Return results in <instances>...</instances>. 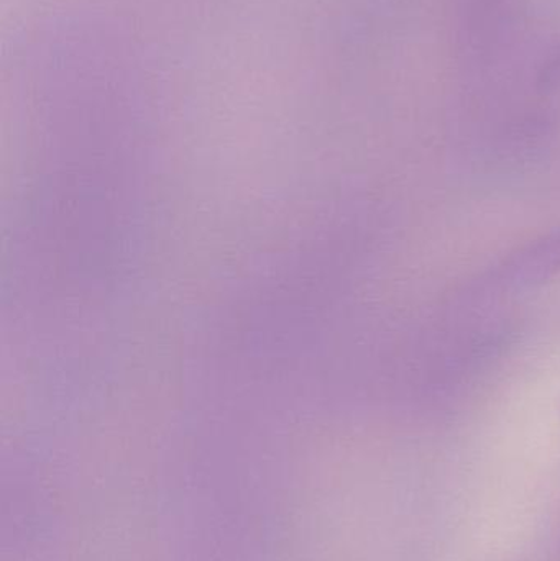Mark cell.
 Segmentation results:
<instances>
[{
    "instance_id": "6da1fadb",
    "label": "cell",
    "mask_w": 560,
    "mask_h": 561,
    "mask_svg": "<svg viewBox=\"0 0 560 561\" xmlns=\"http://www.w3.org/2000/svg\"><path fill=\"white\" fill-rule=\"evenodd\" d=\"M508 275L519 284H538L560 275V229L536 240L508 263Z\"/></svg>"
},
{
    "instance_id": "7a4b0ae2",
    "label": "cell",
    "mask_w": 560,
    "mask_h": 561,
    "mask_svg": "<svg viewBox=\"0 0 560 561\" xmlns=\"http://www.w3.org/2000/svg\"><path fill=\"white\" fill-rule=\"evenodd\" d=\"M539 79L546 88H558L560 85V45L546 59Z\"/></svg>"
}]
</instances>
